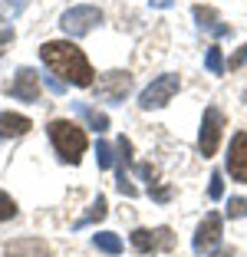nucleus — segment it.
<instances>
[{
	"instance_id": "obj_1",
	"label": "nucleus",
	"mask_w": 247,
	"mask_h": 257,
	"mask_svg": "<svg viewBox=\"0 0 247 257\" xmlns=\"http://www.w3.org/2000/svg\"><path fill=\"white\" fill-rule=\"evenodd\" d=\"M40 56H43L46 69H50L53 76H60L63 83L82 86V89L96 83V79H92L96 73H92L89 60H86V53H82L73 40H50V43L40 46Z\"/></svg>"
},
{
	"instance_id": "obj_2",
	"label": "nucleus",
	"mask_w": 247,
	"mask_h": 257,
	"mask_svg": "<svg viewBox=\"0 0 247 257\" xmlns=\"http://www.w3.org/2000/svg\"><path fill=\"white\" fill-rule=\"evenodd\" d=\"M46 136H50L53 149H56V155H60V162H66V165H79L82 152H86V145H89V139H86V132H82L76 122L69 119H53L50 125H46Z\"/></svg>"
},
{
	"instance_id": "obj_10",
	"label": "nucleus",
	"mask_w": 247,
	"mask_h": 257,
	"mask_svg": "<svg viewBox=\"0 0 247 257\" xmlns=\"http://www.w3.org/2000/svg\"><path fill=\"white\" fill-rule=\"evenodd\" d=\"M115 152H119V155H115V175H119L115 188H119L126 198H135V195H139V188L129 182V175H126V168L132 165V142H129L126 136H119V142H115Z\"/></svg>"
},
{
	"instance_id": "obj_4",
	"label": "nucleus",
	"mask_w": 247,
	"mask_h": 257,
	"mask_svg": "<svg viewBox=\"0 0 247 257\" xmlns=\"http://www.w3.org/2000/svg\"><path fill=\"white\" fill-rule=\"evenodd\" d=\"M224 125H227V119H224V112L217 106H208L204 109V115H201V132H198V152H201L204 159H211L217 152V145H221V136H224Z\"/></svg>"
},
{
	"instance_id": "obj_7",
	"label": "nucleus",
	"mask_w": 247,
	"mask_h": 257,
	"mask_svg": "<svg viewBox=\"0 0 247 257\" xmlns=\"http://www.w3.org/2000/svg\"><path fill=\"white\" fill-rule=\"evenodd\" d=\"M172 244H175L172 227H155V231H149V227H135V231H132V247L139 250V254L172 250Z\"/></svg>"
},
{
	"instance_id": "obj_14",
	"label": "nucleus",
	"mask_w": 247,
	"mask_h": 257,
	"mask_svg": "<svg viewBox=\"0 0 247 257\" xmlns=\"http://www.w3.org/2000/svg\"><path fill=\"white\" fill-rule=\"evenodd\" d=\"M33 122L20 112H0V139H17V136H27Z\"/></svg>"
},
{
	"instance_id": "obj_21",
	"label": "nucleus",
	"mask_w": 247,
	"mask_h": 257,
	"mask_svg": "<svg viewBox=\"0 0 247 257\" xmlns=\"http://www.w3.org/2000/svg\"><path fill=\"white\" fill-rule=\"evenodd\" d=\"M227 218H247V198H231L227 201Z\"/></svg>"
},
{
	"instance_id": "obj_17",
	"label": "nucleus",
	"mask_w": 247,
	"mask_h": 257,
	"mask_svg": "<svg viewBox=\"0 0 247 257\" xmlns=\"http://www.w3.org/2000/svg\"><path fill=\"white\" fill-rule=\"evenodd\" d=\"M92 244H96V250H102V254H109V257L122 254V237L112 234V231H99V234L92 237Z\"/></svg>"
},
{
	"instance_id": "obj_8",
	"label": "nucleus",
	"mask_w": 247,
	"mask_h": 257,
	"mask_svg": "<svg viewBox=\"0 0 247 257\" xmlns=\"http://www.w3.org/2000/svg\"><path fill=\"white\" fill-rule=\"evenodd\" d=\"M191 244H195L198 254H214L217 244H221V214H217V211L204 214V221L198 224L195 241H191Z\"/></svg>"
},
{
	"instance_id": "obj_15",
	"label": "nucleus",
	"mask_w": 247,
	"mask_h": 257,
	"mask_svg": "<svg viewBox=\"0 0 247 257\" xmlns=\"http://www.w3.org/2000/svg\"><path fill=\"white\" fill-rule=\"evenodd\" d=\"M73 112L79 115L89 128H96V132H105V128H109V115L99 112L96 106H89V102H73Z\"/></svg>"
},
{
	"instance_id": "obj_22",
	"label": "nucleus",
	"mask_w": 247,
	"mask_h": 257,
	"mask_svg": "<svg viewBox=\"0 0 247 257\" xmlns=\"http://www.w3.org/2000/svg\"><path fill=\"white\" fill-rule=\"evenodd\" d=\"M10 43H14V27H10V23H0V56L7 53Z\"/></svg>"
},
{
	"instance_id": "obj_6",
	"label": "nucleus",
	"mask_w": 247,
	"mask_h": 257,
	"mask_svg": "<svg viewBox=\"0 0 247 257\" xmlns=\"http://www.w3.org/2000/svg\"><path fill=\"white\" fill-rule=\"evenodd\" d=\"M92 92L102 102H122V99L132 92V76L126 69H112V73L99 76V83H92Z\"/></svg>"
},
{
	"instance_id": "obj_24",
	"label": "nucleus",
	"mask_w": 247,
	"mask_h": 257,
	"mask_svg": "<svg viewBox=\"0 0 247 257\" xmlns=\"http://www.w3.org/2000/svg\"><path fill=\"white\" fill-rule=\"evenodd\" d=\"M27 7V0H4V17H17Z\"/></svg>"
},
{
	"instance_id": "obj_12",
	"label": "nucleus",
	"mask_w": 247,
	"mask_h": 257,
	"mask_svg": "<svg viewBox=\"0 0 247 257\" xmlns=\"http://www.w3.org/2000/svg\"><path fill=\"white\" fill-rule=\"evenodd\" d=\"M4 257H50V247L40 237H17L4 247Z\"/></svg>"
},
{
	"instance_id": "obj_9",
	"label": "nucleus",
	"mask_w": 247,
	"mask_h": 257,
	"mask_svg": "<svg viewBox=\"0 0 247 257\" xmlns=\"http://www.w3.org/2000/svg\"><path fill=\"white\" fill-rule=\"evenodd\" d=\"M7 92L14 99H20V102H37L40 99V73L30 69V66L17 69V76H14V83L7 86Z\"/></svg>"
},
{
	"instance_id": "obj_13",
	"label": "nucleus",
	"mask_w": 247,
	"mask_h": 257,
	"mask_svg": "<svg viewBox=\"0 0 247 257\" xmlns=\"http://www.w3.org/2000/svg\"><path fill=\"white\" fill-rule=\"evenodd\" d=\"M191 14H195V20H198V27H201L204 33H211V37H227V33H231V27H227V23H221V17L214 14V7H201V4H195V10H191Z\"/></svg>"
},
{
	"instance_id": "obj_5",
	"label": "nucleus",
	"mask_w": 247,
	"mask_h": 257,
	"mask_svg": "<svg viewBox=\"0 0 247 257\" xmlns=\"http://www.w3.org/2000/svg\"><path fill=\"white\" fill-rule=\"evenodd\" d=\"M178 89H181V79L175 73H165V76H158V79H152V83L142 89L139 106L142 109H162V106H168V102L175 99Z\"/></svg>"
},
{
	"instance_id": "obj_26",
	"label": "nucleus",
	"mask_w": 247,
	"mask_h": 257,
	"mask_svg": "<svg viewBox=\"0 0 247 257\" xmlns=\"http://www.w3.org/2000/svg\"><path fill=\"white\" fill-rule=\"evenodd\" d=\"M46 86H50V89L56 92V96H60V92H66V83H60V79H53V76H46Z\"/></svg>"
},
{
	"instance_id": "obj_29",
	"label": "nucleus",
	"mask_w": 247,
	"mask_h": 257,
	"mask_svg": "<svg viewBox=\"0 0 247 257\" xmlns=\"http://www.w3.org/2000/svg\"><path fill=\"white\" fill-rule=\"evenodd\" d=\"M244 102H247V96H244Z\"/></svg>"
},
{
	"instance_id": "obj_23",
	"label": "nucleus",
	"mask_w": 247,
	"mask_h": 257,
	"mask_svg": "<svg viewBox=\"0 0 247 257\" xmlns=\"http://www.w3.org/2000/svg\"><path fill=\"white\" fill-rule=\"evenodd\" d=\"M208 195H211V201H217V198L224 195V182H221V172L211 175V188H208Z\"/></svg>"
},
{
	"instance_id": "obj_25",
	"label": "nucleus",
	"mask_w": 247,
	"mask_h": 257,
	"mask_svg": "<svg viewBox=\"0 0 247 257\" xmlns=\"http://www.w3.org/2000/svg\"><path fill=\"white\" fill-rule=\"evenodd\" d=\"M244 63H247V43L240 46V50H237V53L231 56V60H227V69H240Z\"/></svg>"
},
{
	"instance_id": "obj_18",
	"label": "nucleus",
	"mask_w": 247,
	"mask_h": 257,
	"mask_svg": "<svg viewBox=\"0 0 247 257\" xmlns=\"http://www.w3.org/2000/svg\"><path fill=\"white\" fill-rule=\"evenodd\" d=\"M204 66H208V73H211V76H221V73L227 69L221 46H208V53H204Z\"/></svg>"
},
{
	"instance_id": "obj_27",
	"label": "nucleus",
	"mask_w": 247,
	"mask_h": 257,
	"mask_svg": "<svg viewBox=\"0 0 247 257\" xmlns=\"http://www.w3.org/2000/svg\"><path fill=\"white\" fill-rule=\"evenodd\" d=\"M172 4H175V0H152V7H158V10H168Z\"/></svg>"
},
{
	"instance_id": "obj_19",
	"label": "nucleus",
	"mask_w": 247,
	"mask_h": 257,
	"mask_svg": "<svg viewBox=\"0 0 247 257\" xmlns=\"http://www.w3.org/2000/svg\"><path fill=\"white\" fill-rule=\"evenodd\" d=\"M112 145H109V142H102V139H99V142H96V162H99V168H112L115 165V155H112Z\"/></svg>"
},
{
	"instance_id": "obj_20",
	"label": "nucleus",
	"mask_w": 247,
	"mask_h": 257,
	"mask_svg": "<svg viewBox=\"0 0 247 257\" xmlns=\"http://www.w3.org/2000/svg\"><path fill=\"white\" fill-rule=\"evenodd\" d=\"M14 218H17V201L7 191H0V221H14Z\"/></svg>"
},
{
	"instance_id": "obj_28",
	"label": "nucleus",
	"mask_w": 247,
	"mask_h": 257,
	"mask_svg": "<svg viewBox=\"0 0 247 257\" xmlns=\"http://www.w3.org/2000/svg\"><path fill=\"white\" fill-rule=\"evenodd\" d=\"M211 257H231V250H214Z\"/></svg>"
},
{
	"instance_id": "obj_16",
	"label": "nucleus",
	"mask_w": 247,
	"mask_h": 257,
	"mask_svg": "<svg viewBox=\"0 0 247 257\" xmlns=\"http://www.w3.org/2000/svg\"><path fill=\"white\" fill-rule=\"evenodd\" d=\"M105 214H109V204H105V198H102V195H99V198H96V201H92V204H89V211L82 214V218H79V221H76V224H73V227H76V231H79V227H89V224H96V221H102V218H105Z\"/></svg>"
},
{
	"instance_id": "obj_3",
	"label": "nucleus",
	"mask_w": 247,
	"mask_h": 257,
	"mask_svg": "<svg viewBox=\"0 0 247 257\" xmlns=\"http://www.w3.org/2000/svg\"><path fill=\"white\" fill-rule=\"evenodd\" d=\"M102 23V10L92 7V4H79V7H69L66 14L60 17V27L66 37H86V33H92Z\"/></svg>"
},
{
	"instance_id": "obj_11",
	"label": "nucleus",
	"mask_w": 247,
	"mask_h": 257,
	"mask_svg": "<svg viewBox=\"0 0 247 257\" xmlns=\"http://www.w3.org/2000/svg\"><path fill=\"white\" fill-rule=\"evenodd\" d=\"M227 172L234 182L247 185V132H234L231 149H227Z\"/></svg>"
}]
</instances>
